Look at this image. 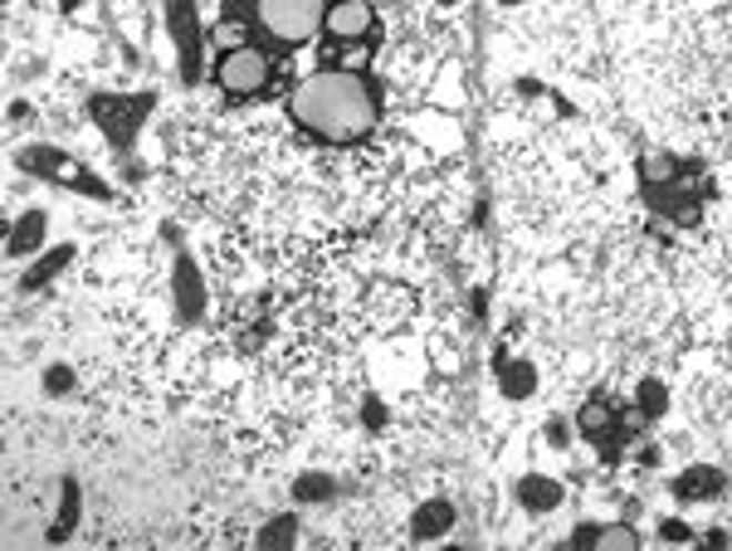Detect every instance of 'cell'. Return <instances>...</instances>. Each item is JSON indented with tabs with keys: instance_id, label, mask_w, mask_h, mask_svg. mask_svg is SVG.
<instances>
[{
	"instance_id": "obj_1",
	"label": "cell",
	"mask_w": 732,
	"mask_h": 551,
	"mask_svg": "<svg viewBox=\"0 0 732 551\" xmlns=\"http://www.w3.org/2000/svg\"><path fill=\"white\" fill-rule=\"evenodd\" d=\"M382 83L362 69H317L288 93V122L327 146L372 137L382 122Z\"/></svg>"
},
{
	"instance_id": "obj_20",
	"label": "cell",
	"mask_w": 732,
	"mask_h": 551,
	"mask_svg": "<svg viewBox=\"0 0 732 551\" xmlns=\"http://www.w3.org/2000/svg\"><path fill=\"white\" fill-rule=\"evenodd\" d=\"M73 522H79V483H64V518H59V528L49 532L59 542L64 532H73Z\"/></svg>"
},
{
	"instance_id": "obj_16",
	"label": "cell",
	"mask_w": 732,
	"mask_h": 551,
	"mask_svg": "<svg viewBox=\"0 0 732 551\" xmlns=\"http://www.w3.org/2000/svg\"><path fill=\"white\" fill-rule=\"evenodd\" d=\"M577 430L581 435H591V439H601L606 430H616V406H610V400H586V406L577 410Z\"/></svg>"
},
{
	"instance_id": "obj_8",
	"label": "cell",
	"mask_w": 732,
	"mask_h": 551,
	"mask_svg": "<svg viewBox=\"0 0 732 551\" xmlns=\"http://www.w3.org/2000/svg\"><path fill=\"white\" fill-rule=\"evenodd\" d=\"M44 235H49V211H24L16 225H10L6 235V254L10 259H34V254H44Z\"/></svg>"
},
{
	"instance_id": "obj_21",
	"label": "cell",
	"mask_w": 732,
	"mask_h": 551,
	"mask_svg": "<svg viewBox=\"0 0 732 551\" xmlns=\"http://www.w3.org/2000/svg\"><path fill=\"white\" fill-rule=\"evenodd\" d=\"M44 390H49V396H64V390H73V371H69V366H49V371H44Z\"/></svg>"
},
{
	"instance_id": "obj_22",
	"label": "cell",
	"mask_w": 732,
	"mask_h": 551,
	"mask_svg": "<svg viewBox=\"0 0 732 551\" xmlns=\"http://www.w3.org/2000/svg\"><path fill=\"white\" fill-rule=\"evenodd\" d=\"M659 537H664V542H699V537H693V528H689V522H683V518H669L664 522V528H659Z\"/></svg>"
},
{
	"instance_id": "obj_19",
	"label": "cell",
	"mask_w": 732,
	"mask_h": 551,
	"mask_svg": "<svg viewBox=\"0 0 732 551\" xmlns=\"http://www.w3.org/2000/svg\"><path fill=\"white\" fill-rule=\"evenodd\" d=\"M640 410L650 415V420L669 410V390H664V381H644V386H640Z\"/></svg>"
},
{
	"instance_id": "obj_27",
	"label": "cell",
	"mask_w": 732,
	"mask_h": 551,
	"mask_svg": "<svg viewBox=\"0 0 732 551\" xmlns=\"http://www.w3.org/2000/svg\"><path fill=\"white\" fill-rule=\"evenodd\" d=\"M439 6H459V0H439Z\"/></svg>"
},
{
	"instance_id": "obj_23",
	"label": "cell",
	"mask_w": 732,
	"mask_h": 551,
	"mask_svg": "<svg viewBox=\"0 0 732 551\" xmlns=\"http://www.w3.org/2000/svg\"><path fill=\"white\" fill-rule=\"evenodd\" d=\"M699 542H703V547H728V542H732V532H703Z\"/></svg>"
},
{
	"instance_id": "obj_14",
	"label": "cell",
	"mask_w": 732,
	"mask_h": 551,
	"mask_svg": "<svg viewBox=\"0 0 732 551\" xmlns=\"http://www.w3.org/2000/svg\"><path fill=\"white\" fill-rule=\"evenodd\" d=\"M73 264V244H54V249H44L40 259H34L30 268H24V278H20V288L24 293H34V288H44L54 274H64V268Z\"/></svg>"
},
{
	"instance_id": "obj_5",
	"label": "cell",
	"mask_w": 732,
	"mask_h": 551,
	"mask_svg": "<svg viewBox=\"0 0 732 551\" xmlns=\"http://www.w3.org/2000/svg\"><path fill=\"white\" fill-rule=\"evenodd\" d=\"M268 79H274V59H268L260 44L225 49L215 64V89L225 93L230 103H250V98L268 93Z\"/></svg>"
},
{
	"instance_id": "obj_26",
	"label": "cell",
	"mask_w": 732,
	"mask_h": 551,
	"mask_svg": "<svg viewBox=\"0 0 732 551\" xmlns=\"http://www.w3.org/2000/svg\"><path fill=\"white\" fill-rule=\"evenodd\" d=\"M83 6V0H59V10H79Z\"/></svg>"
},
{
	"instance_id": "obj_18",
	"label": "cell",
	"mask_w": 732,
	"mask_h": 551,
	"mask_svg": "<svg viewBox=\"0 0 732 551\" xmlns=\"http://www.w3.org/2000/svg\"><path fill=\"white\" fill-rule=\"evenodd\" d=\"M293 542H298V512H278L260 532V547H293Z\"/></svg>"
},
{
	"instance_id": "obj_17",
	"label": "cell",
	"mask_w": 732,
	"mask_h": 551,
	"mask_svg": "<svg viewBox=\"0 0 732 551\" xmlns=\"http://www.w3.org/2000/svg\"><path fill=\"white\" fill-rule=\"evenodd\" d=\"M293 498L298 503H327V498H337V483L327 473H303V479H293Z\"/></svg>"
},
{
	"instance_id": "obj_12",
	"label": "cell",
	"mask_w": 732,
	"mask_h": 551,
	"mask_svg": "<svg viewBox=\"0 0 732 551\" xmlns=\"http://www.w3.org/2000/svg\"><path fill=\"white\" fill-rule=\"evenodd\" d=\"M723 488H728L723 473L708 469V463H699V469H683L679 479H674V498H679V503H689V498L699 503V498H718Z\"/></svg>"
},
{
	"instance_id": "obj_4",
	"label": "cell",
	"mask_w": 732,
	"mask_h": 551,
	"mask_svg": "<svg viewBox=\"0 0 732 551\" xmlns=\"http://www.w3.org/2000/svg\"><path fill=\"white\" fill-rule=\"evenodd\" d=\"M16 166L30 171V176H40V181H54V186H69V191L89 195V201H103V205L113 201V186H108V181H98L83 162H73L64 146L30 142V146H20V152H16Z\"/></svg>"
},
{
	"instance_id": "obj_11",
	"label": "cell",
	"mask_w": 732,
	"mask_h": 551,
	"mask_svg": "<svg viewBox=\"0 0 732 551\" xmlns=\"http://www.w3.org/2000/svg\"><path fill=\"white\" fill-rule=\"evenodd\" d=\"M512 493H518V503L528 512H557L561 503H567V488H561L552 473H522Z\"/></svg>"
},
{
	"instance_id": "obj_25",
	"label": "cell",
	"mask_w": 732,
	"mask_h": 551,
	"mask_svg": "<svg viewBox=\"0 0 732 551\" xmlns=\"http://www.w3.org/2000/svg\"><path fill=\"white\" fill-rule=\"evenodd\" d=\"M494 6H504V10H512V6H528V0H494Z\"/></svg>"
},
{
	"instance_id": "obj_7",
	"label": "cell",
	"mask_w": 732,
	"mask_h": 551,
	"mask_svg": "<svg viewBox=\"0 0 732 551\" xmlns=\"http://www.w3.org/2000/svg\"><path fill=\"white\" fill-rule=\"evenodd\" d=\"M372 30H376L372 0H333V6H327V20H323L327 44H357Z\"/></svg>"
},
{
	"instance_id": "obj_13",
	"label": "cell",
	"mask_w": 732,
	"mask_h": 551,
	"mask_svg": "<svg viewBox=\"0 0 732 551\" xmlns=\"http://www.w3.org/2000/svg\"><path fill=\"white\" fill-rule=\"evenodd\" d=\"M498 390H504L508 400H528L537 390V366L528 357H508L498 361Z\"/></svg>"
},
{
	"instance_id": "obj_24",
	"label": "cell",
	"mask_w": 732,
	"mask_h": 551,
	"mask_svg": "<svg viewBox=\"0 0 732 551\" xmlns=\"http://www.w3.org/2000/svg\"><path fill=\"white\" fill-rule=\"evenodd\" d=\"M10 118H16V122H20V118H30V122H34V108H24V103H10Z\"/></svg>"
},
{
	"instance_id": "obj_9",
	"label": "cell",
	"mask_w": 732,
	"mask_h": 551,
	"mask_svg": "<svg viewBox=\"0 0 732 551\" xmlns=\"http://www.w3.org/2000/svg\"><path fill=\"white\" fill-rule=\"evenodd\" d=\"M571 547H591V551H634L640 547V532L630 528V522H581L577 532H571Z\"/></svg>"
},
{
	"instance_id": "obj_6",
	"label": "cell",
	"mask_w": 732,
	"mask_h": 551,
	"mask_svg": "<svg viewBox=\"0 0 732 551\" xmlns=\"http://www.w3.org/2000/svg\"><path fill=\"white\" fill-rule=\"evenodd\" d=\"M166 10V34H171V49H176V73L186 89L205 79V30H201V10L195 0H162Z\"/></svg>"
},
{
	"instance_id": "obj_3",
	"label": "cell",
	"mask_w": 732,
	"mask_h": 551,
	"mask_svg": "<svg viewBox=\"0 0 732 551\" xmlns=\"http://www.w3.org/2000/svg\"><path fill=\"white\" fill-rule=\"evenodd\" d=\"M89 122L108 137L113 152H132L156 108V93L152 89H138V93H89Z\"/></svg>"
},
{
	"instance_id": "obj_15",
	"label": "cell",
	"mask_w": 732,
	"mask_h": 551,
	"mask_svg": "<svg viewBox=\"0 0 732 551\" xmlns=\"http://www.w3.org/2000/svg\"><path fill=\"white\" fill-rule=\"evenodd\" d=\"M176 298H181V313L186 317H201L205 308V288H201V274L186 254H176Z\"/></svg>"
},
{
	"instance_id": "obj_2",
	"label": "cell",
	"mask_w": 732,
	"mask_h": 551,
	"mask_svg": "<svg viewBox=\"0 0 732 551\" xmlns=\"http://www.w3.org/2000/svg\"><path fill=\"white\" fill-rule=\"evenodd\" d=\"M327 6H333V0H235V16L250 24L264 44L298 49L323 30Z\"/></svg>"
},
{
	"instance_id": "obj_10",
	"label": "cell",
	"mask_w": 732,
	"mask_h": 551,
	"mask_svg": "<svg viewBox=\"0 0 732 551\" xmlns=\"http://www.w3.org/2000/svg\"><path fill=\"white\" fill-rule=\"evenodd\" d=\"M455 522H459L455 503H449V498H430V503L415 508V518H410V537H415V542H439V537L455 532Z\"/></svg>"
}]
</instances>
